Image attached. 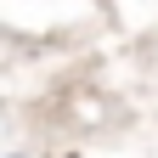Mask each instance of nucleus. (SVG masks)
I'll list each match as a JSON object with an SVG mask.
<instances>
[{
	"label": "nucleus",
	"instance_id": "obj_1",
	"mask_svg": "<svg viewBox=\"0 0 158 158\" xmlns=\"http://www.w3.org/2000/svg\"><path fill=\"white\" fill-rule=\"evenodd\" d=\"M11 158H23V152H11Z\"/></svg>",
	"mask_w": 158,
	"mask_h": 158
}]
</instances>
